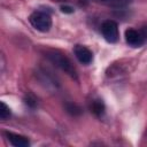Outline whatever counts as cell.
Segmentation results:
<instances>
[{"label": "cell", "mask_w": 147, "mask_h": 147, "mask_svg": "<svg viewBox=\"0 0 147 147\" xmlns=\"http://www.w3.org/2000/svg\"><path fill=\"white\" fill-rule=\"evenodd\" d=\"M46 57L59 69H61L62 71H64L68 76H70L72 79L78 80V76H77V71L72 64V62L65 56V54H63L62 52L57 51V49H47L46 51Z\"/></svg>", "instance_id": "cell-1"}, {"label": "cell", "mask_w": 147, "mask_h": 147, "mask_svg": "<svg viewBox=\"0 0 147 147\" xmlns=\"http://www.w3.org/2000/svg\"><path fill=\"white\" fill-rule=\"evenodd\" d=\"M30 24L39 32H48L52 28V18L48 13L42 10H36L29 16Z\"/></svg>", "instance_id": "cell-2"}, {"label": "cell", "mask_w": 147, "mask_h": 147, "mask_svg": "<svg viewBox=\"0 0 147 147\" xmlns=\"http://www.w3.org/2000/svg\"><path fill=\"white\" fill-rule=\"evenodd\" d=\"M101 33H102L103 38L106 39V41H108L110 44L117 42L118 38H119L117 23L115 21H111V20L105 21L101 25Z\"/></svg>", "instance_id": "cell-3"}, {"label": "cell", "mask_w": 147, "mask_h": 147, "mask_svg": "<svg viewBox=\"0 0 147 147\" xmlns=\"http://www.w3.org/2000/svg\"><path fill=\"white\" fill-rule=\"evenodd\" d=\"M145 37L141 31L136 29H127L125 31V41L131 47H141L145 42Z\"/></svg>", "instance_id": "cell-4"}, {"label": "cell", "mask_w": 147, "mask_h": 147, "mask_svg": "<svg viewBox=\"0 0 147 147\" xmlns=\"http://www.w3.org/2000/svg\"><path fill=\"white\" fill-rule=\"evenodd\" d=\"M74 54H75L76 59H77L82 64L88 65V64H91L92 61H93V53H92L86 46H83V45H75V47H74Z\"/></svg>", "instance_id": "cell-5"}, {"label": "cell", "mask_w": 147, "mask_h": 147, "mask_svg": "<svg viewBox=\"0 0 147 147\" xmlns=\"http://www.w3.org/2000/svg\"><path fill=\"white\" fill-rule=\"evenodd\" d=\"M5 136L7 137V140L14 146V147H28L30 146V141L26 137L13 133V132H5Z\"/></svg>", "instance_id": "cell-6"}, {"label": "cell", "mask_w": 147, "mask_h": 147, "mask_svg": "<svg viewBox=\"0 0 147 147\" xmlns=\"http://www.w3.org/2000/svg\"><path fill=\"white\" fill-rule=\"evenodd\" d=\"M90 110L91 113H93L96 117H101L103 116L105 111H106V107H105V103L101 99H93L91 102H90Z\"/></svg>", "instance_id": "cell-7"}, {"label": "cell", "mask_w": 147, "mask_h": 147, "mask_svg": "<svg viewBox=\"0 0 147 147\" xmlns=\"http://www.w3.org/2000/svg\"><path fill=\"white\" fill-rule=\"evenodd\" d=\"M64 109H65V111H67L69 115L75 116V117L82 115V113H83L82 108H80L77 103H75V102H65Z\"/></svg>", "instance_id": "cell-8"}, {"label": "cell", "mask_w": 147, "mask_h": 147, "mask_svg": "<svg viewBox=\"0 0 147 147\" xmlns=\"http://www.w3.org/2000/svg\"><path fill=\"white\" fill-rule=\"evenodd\" d=\"M99 2L103 3V5H107V6H111V7H123V6H126L127 3L131 2V0H98Z\"/></svg>", "instance_id": "cell-9"}, {"label": "cell", "mask_w": 147, "mask_h": 147, "mask_svg": "<svg viewBox=\"0 0 147 147\" xmlns=\"http://www.w3.org/2000/svg\"><path fill=\"white\" fill-rule=\"evenodd\" d=\"M10 115H11V113H10L9 107L3 101H1L0 102V118L2 121H6V119H8L10 117Z\"/></svg>", "instance_id": "cell-10"}, {"label": "cell", "mask_w": 147, "mask_h": 147, "mask_svg": "<svg viewBox=\"0 0 147 147\" xmlns=\"http://www.w3.org/2000/svg\"><path fill=\"white\" fill-rule=\"evenodd\" d=\"M24 103H25L28 107H30V108H34V107L37 106V103H38V100H37V98H36L33 94L28 93V94L24 96Z\"/></svg>", "instance_id": "cell-11"}, {"label": "cell", "mask_w": 147, "mask_h": 147, "mask_svg": "<svg viewBox=\"0 0 147 147\" xmlns=\"http://www.w3.org/2000/svg\"><path fill=\"white\" fill-rule=\"evenodd\" d=\"M60 9H61V11L64 13V14H72L74 10H75V9H74L71 6H69V5H62V6L60 7Z\"/></svg>", "instance_id": "cell-12"}, {"label": "cell", "mask_w": 147, "mask_h": 147, "mask_svg": "<svg viewBox=\"0 0 147 147\" xmlns=\"http://www.w3.org/2000/svg\"><path fill=\"white\" fill-rule=\"evenodd\" d=\"M141 32H142V34H144V37H145V39L147 40V26H145V28L142 29V31H141Z\"/></svg>", "instance_id": "cell-13"}, {"label": "cell", "mask_w": 147, "mask_h": 147, "mask_svg": "<svg viewBox=\"0 0 147 147\" xmlns=\"http://www.w3.org/2000/svg\"><path fill=\"white\" fill-rule=\"evenodd\" d=\"M53 1H65V0H53Z\"/></svg>", "instance_id": "cell-14"}]
</instances>
